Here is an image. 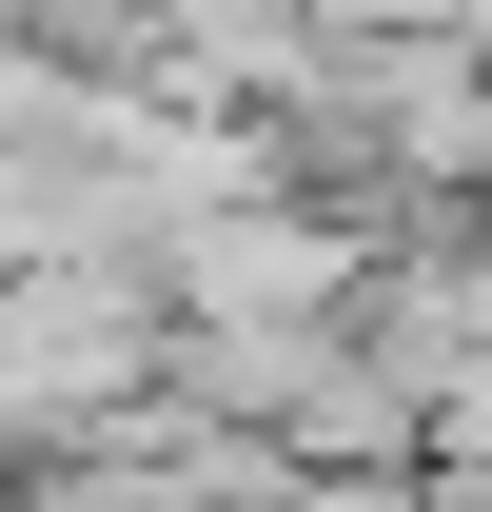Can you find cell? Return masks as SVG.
I'll list each match as a JSON object with an SVG mask.
<instances>
[{"mask_svg":"<svg viewBox=\"0 0 492 512\" xmlns=\"http://www.w3.org/2000/svg\"><path fill=\"white\" fill-rule=\"evenodd\" d=\"M138 20H158V79L197 119H276L315 79V0H138Z\"/></svg>","mask_w":492,"mask_h":512,"instance_id":"obj_3","label":"cell"},{"mask_svg":"<svg viewBox=\"0 0 492 512\" xmlns=\"http://www.w3.org/2000/svg\"><path fill=\"white\" fill-rule=\"evenodd\" d=\"M0 512H158L138 453H60V473H0Z\"/></svg>","mask_w":492,"mask_h":512,"instance_id":"obj_5","label":"cell"},{"mask_svg":"<svg viewBox=\"0 0 492 512\" xmlns=\"http://www.w3.org/2000/svg\"><path fill=\"white\" fill-rule=\"evenodd\" d=\"M414 453H433V394L374 375L355 335H335V355L296 375V414H276V473H414Z\"/></svg>","mask_w":492,"mask_h":512,"instance_id":"obj_4","label":"cell"},{"mask_svg":"<svg viewBox=\"0 0 492 512\" xmlns=\"http://www.w3.org/2000/svg\"><path fill=\"white\" fill-rule=\"evenodd\" d=\"M158 316L178 335H355V237L315 217V197H217L158 237Z\"/></svg>","mask_w":492,"mask_h":512,"instance_id":"obj_2","label":"cell"},{"mask_svg":"<svg viewBox=\"0 0 492 512\" xmlns=\"http://www.w3.org/2000/svg\"><path fill=\"white\" fill-rule=\"evenodd\" d=\"M158 276L138 256H60V276H0V473H60L158 394Z\"/></svg>","mask_w":492,"mask_h":512,"instance_id":"obj_1","label":"cell"},{"mask_svg":"<svg viewBox=\"0 0 492 512\" xmlns=\"http://www.w3.org/2000/svg\"><path fill=\"white\" fill-rule=\"evenodd\" d=\"M0 40H40V0H0Z\"/></svg>","mask_w":492,"mask_h":512,"instance_id":"obj_6","label":"cell"}]
</instances>
